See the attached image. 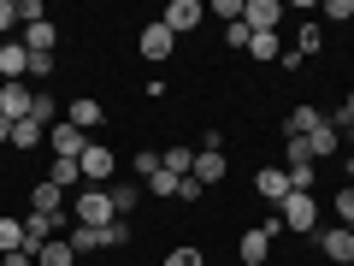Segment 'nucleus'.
<instances>
[{
	"label": "nucleus",
	"mask_w": 354,
	"mask_h": 266,
	"mask_svg": "<svg viewBox=\"0 0 354 266\" xmlns=\"http://www.w3.org/2000/svg\"><path fill=\"white\" fill-rule=\"evenodd\" d=\"M30 260H36L30 249H12V254H0V266H30Z\"/></svg>",
	"instance_id": "obj_40"
},
{
	"label": "nucleus",
	"mask_w": 354,
	"mask_h": 266,
	"mask_svg": "<svg viewBox=\"0 0 354 266\" xmlns=\"http://www.w3.org/2000/svg\"><path fill=\"white\" fill-rule=\"evenodd\" d=\"M71 254H95V249H106V231L101 225H71Z\"/></svg>",
	"instance_id": "obj_15"
},
{
	"label": "nucleus",
	"mask_w": 354,
	"mask_h": 266,
	"mask_svg": "<svg viewBox=\"0 0 354 266\" xmlns=\"http://www.w3.org/2000/svg\"><path fill=\"white\" fill-rule=\"evenodd\" d=\"M24 249V219H0V254Z\"/></svg>",
	"instance_id": "obj_23"
},
{
	"label": "nucleus",
	"mask_w": 354,
	"mask_h": 266,
	"mask_svg": "<svg viewBox=\"0 0 354 266\" xmlns=\"http://www.w3.org/2000/svg\"><path fill=\"white\" fill-rule=\"evenodd\" d=\"M36 142H48V130H41L36 118H24V125H12V148H36Z\"/></svg>",
	"instance_id": "obj_22"
},
{
	"label": "nucleus",
	"mask_w": 354,
	"mask_h": 266,
	"mask_svg": "<svg viewBox=\"0 0 354 266\" xmlns=\"http://www.w3.org/2000/svg\"><path fill=\"white\" fill-rule=\"evenodd\" d=\"M177 184H183V177H171V172H165V166H160V172L148 177V190L160 195V202H171V195H177Z\"/></svg>",
	"instance_id": "obj_27"
},
{
	"label": "nucleus",
	"mask_w": 354,
	"mask_h": 266,
	"mask_svg": "<svg viewBox=\"0 0 354 266\" xmlns=\"http://www.w3.org/2000/svg\"><path fill=\"white\" fill-rule=\"evenodd\" d=\"M195 184H201V190H213V184H218V177H225V154H218V148H201V154H195Z\"/></svg>",
	"instance_id": "obj_12"
},
{
	"label": "nucleus",
	"mask_w": 354,
	"mask_h": 266,
	"mask_svg": "<svg viewBox=\"0 0 354 266\" xmlns=\"http://www.w3.org/2000/svg\"><path fill=\"white\" fill-rule=\"evenodd\" d=\"M330 207H337V225H348V231H354V184H342Z\"/></svg>",
	"instance_id": "obj_24"
},
{
	"label": "nucleus",
	"mask_w": 354,
	"mask_h": 266,
	"mask_svg": "<svg viewBox=\"0 0 354 266\" xmlns=\"http://www.w3.org/2000/svg\"><path fill=\"white\" fill-rule=\"evenodd\" d=\"M319 249H325V260L348 266V260H354V231H348V225H330L325 237H319Z\"/></svg>",
	"instance_id": "obj_10"
},
{
	"label": "nucleus",
	"mask_w": 354,
	"mask_h": 266,
	"mask_svg": "<svg viewBox=\"0 0 354 266\" xmlns=\"http://www.w3.org/2000/svg\"><path fill=\"white\" fill-rule=\"evenodd\" d=\"M307 148H313V160H330V154L342 148V130L330 125V118H319V130H313V136H307Z\"/></svg>",
	"instance_id": "obj_13"
},
{
	"label": "nucleus",
	"mask_w": 354,
	"mask_h": 266,
	"mask_svg": "<svg viewBox=\"0 0 354 266\" xmlns=\"http://www.w3.org/2000/svg\"><path fill=\"white\" fill-rule=\"evenodd\" d=\"M283 172H290V190L313 195V160H301V166H283Z\"/></svg>",
	"instance_id": "obj_26"
},
{
	"label": "nucleus",
	"mask_w": 354,
	"mask_h": 266,
	"mask_svg": "<svg viewBox=\"0 0 354 266\" xmlns=\"http://www.w3.org/2000/svg\"><path fill=\"white\" fill-rule=\"evenodd\" d=\"M30 107H36V89L30 83H0V118H12V125H24Z\"/></svg>",
	"instance_id": "obj_3"
},
{
	"label": "nucleus",
	"mask_w": 354,
	"mask_h": 266,
	"mask_svg": "<svg viewBox=\"0 0 354 266\" xmlns=\"http://www.w3.org/2000/svg\"><path fill=\"white\" fill-rule=\"evenodd\" d=\"M53 42H59V30L41 18V24H24V48L30 53H53Z\"/></svg>",
	"instance_id": "obj_17"
},
{
	"label": "nucleus",
	"mask_w": 354,
	"mask_h": 266,
	"mask_svg": "<svg viewBox=\"0 0 354 266\" xmlns=\"http://www.w3.org/2000/svg\"><path fill=\"white\" fill-rule=\"evenodd\" d=\"M225 42H230V48H248L254 30H248V24H225Z\"/></svg>",
	"instance_id": "obj_35"
},
{
	"label": "nucleus",
	"mask_w": 354,
	"mask_h": 266,
	"mask_svg": "<svg viewBox=\"0 0 354 266\" xmlns=\"http://www.w3.org/2000/svg\"><path fill=\"white\" fill-rule=\"evenodd\" d=\"M77 166H83V184H95V190H101L106 177H113L118 154H113V148H101V142H88V148H83V160H77Z\"/></svg>",
	"instance_id": "obj_4"
},
{
	"label": "nucleus",
	"mask_w": 354,
	"mask_h": 266,
	"mask_svg": "<svg viewBox=\"0 0 354 266\" xmlns=\"http://www.w3.org/2000/svg\"><path fill=\"white\" fill-rule=\"evenodd\" d=\"M201 18H207V6H201V0H171V6H165V18H160V24L171 30V36H183V30H195V24H201Z\"/></svg>",
	"instance_id": "obj_5"
},
{
	"label": "nucleus",
	"mask_w": 354,
	"mask_h": 266,
	"mask_svg": "<svg viewBox=\"0 0 354 266\" xmlns=\"http://www.w3.org/2000/svg\"><path fill=\"white\" fill-rule=\"evenodd\" d=\"M207 12H213V18H225V24H242V12H248V0H213Z\"/></svg>",
	"instance_id": "obj_25"
},
{
	"label": "nucleus",
	"mask_w": 354,
	"mask_h": 266,
	"mask_svg": "<svg viewBox=\"0 0 354 266\" xmlns=\"http://www.w3.org/2000/svg\"><path fill=\"white\" fill-rule=\"evenodd\" d=\"M36 266H77V254H71V242H65V237H53V242H41Z\"/></svg>",
	"instance_id": "obj_20"
},
{
	"label": "nucleus",
	"mask_w": 354,
	"mask_h": 266,
	"mask_svg": "<svg viewBox=\"0 0 354 266\" xmlns=\"http://www.w3.org/2000/svg\"><path fill=\"white\" fill-rule=\"evenodd\" d=\"M278 18H283V6H278V0H248L242 24H248L254 36H272V30H278Z\"/></svg>",
	"instance_id": "obj_7"
},
{
	"label": "nucleus",
	"mask_w": 354,
	"mask_h": 266,
	"mask_svg": "<svg viewBox=\"0 0 354 266\" xmlns=\"http://www.w3.org/2000/svg\"><path fill=\"white\" fill-rule=\"evenodd\" d=\"M53 113H59V107H53V95H41V89H36V107H30V118L48 130V118H53Z\"/></svg>",
	"instance_id": "obj_29"
},
{
	"label": "nucleus",
	"mask_w": 354,
	"mask_h": 266,
	"mask_svg": "<svg viewBox=\"0 0 354 266\" xmlns=\"http://www.w3.org/2000/svg\"><path fill=\"white\" fill-rule=\"evenodd\" d=\"M71 219H77V225H113V195H106V190H95V184H83V195H77V202H71Z\"/></svg>",
	"instance_id": "obj_1"
},
{
	"label": "nucleus",
	"mask_w": 354,
	"mask_h": 266,
	"mask_svg": "<svg viewBox=\"0 0 354 266\" xmlns=\"http://www.w3.org/2000/svg\"><path fill=\"white\" fill-rule=\"evenodd\" d=\"M48 184H53V190H77V184H83V166H77V160H53L48 166Z\"/></svg>",
	"instance_id": "obj_18"
},
{
	"label": "nucleus",
	"mask_w": 354,
	"mask_h": 266,
	"mask_svg": "<svg viewBox=\"0 0 354 266\" xmlns=\"http://www.w3.org/2000/svg\"><path fill=\"white\" fill-rule=\"evenodd\" d=\"M48 148H53V160H83L88 142H83V130H77V125H53L48 130Z\"/></svg>",
	"instance_id": "obj_6"
},
{
	"label": "nucleus",
	"mask_w": 354,
	"mask_h": 266,
	"mask_svg": "<svg viewBox=\"0 0 354 266\" xmlns=\"http://www.w3.org/2000/svg\"><path fill=\"white\" fill-rule=\"evenodd\" d=\"M254 190H260L272 207H283V195H290V172H283V166H266V172L254 177Z\"/></svg>",
	"instance_id": "obj_11"
},
{
	"label": "nucleus",
	"mask_w": 354,
	"mask_h": 266,
	"mask_svg": "<svg viewBox=\"0 0 354 266\" xmlns=\"http://www.w3.org/2000/svg\"><path fill=\"white\" fill-rule=\"evenodd\" d=\"M53 71H59L53 53H30V77H36V83H41V77H53Z\"/></svg>",
	"instance_id": "obj_32"
},
{
	"label": "nucleus",
	"mask_w": 354,
	"mask_h": 266,
	"mask_svg": "<svg viewBox=\"0 0 354 266\" xmlns=\"http://www.w3.org/2000/svg\"><path fill=\"white\" fill-rule=\"evenodd\" d=\"M348 177H354V160H348Z\"/></svg>",
	"instance_id": "obj_42"
},
{
	"label": "nucleus",
	"mask_w": 354,
	"mask_h": 266,
	"mask_svg": "<svg viewBox=\"0 0 354 266\" xmlns=\"http://www.w3.org/2000/svg\"><path fill=\"white\" fill-rule=\"evenodd\" d=\"M201 195H207V190L195 184V177H183V184H177V202H201Z\"/></svg>",
	"instance_id": "obj_38"
},
{
	"label": "nucleus",
	"mask_w": 354,
	"mask_h": 266,
	"mask_svg": "<svg viewBox=\"0 0 354 266\" xmlns=\"http://www.w3.org/2000/svg\"><path fill=\"white\" fill-rule=\"evenodd\" d=\"M160 166H165L171 177H189V172H195V148H171V154H160Z\"/></svg>",
	"instance_id": "obj_21"
},
{
	"label": "nucleus",
	"mask_w": 354,
	"mask_h": 266,
	"mask_svg": "<svg viewBox=\"0 0 354 266\" xmlns=\"http://www.w3.org/2000/svg\"><path fill=\"white\" fill-rule=\"evenodd\" d=\"M319 118H325L319 107H295V113L283 118V130H290V136H313V130H319Z\"/></svg>",
	"instance_id": "obj_19"
},
{
	"label": "nucleus",
	"mask_w": 354,
	"mask_h": 266,
	"mask_svg": "<svg viewBox=\"0 0 354 266\" xmlns=\"http://www.w3.org/2000/svg\"><path fill=\"white\" fill-rule=\"evenodd\" d=\"M165 266H201V249H171V254H165Z\"/></svg>",
	"instance_id": "obj_34"
},
{
	"label": "nucleus",
	"mask_w": 354,
	"mask_h": 266,
	"mask_svg": "<svg viewBox=\"0 0 354 266\" xmlns=\"http://www.w3.org/2000/svg\"><path fill=\"white\" fill-rule=\"evenodd\" d=\"M171 30H165V24H148V30H142V36H136V48H142V60H153V65H160V60H171Z\"/></svg>",
	"instance_id": "obj_9"
},
{
	"label": "nucleus",
	"mask_w": 354,
	"mask_h": 266,
	"mask_svg": "<svg viewBox=\"0 0 354 266\" xmlns=\"http://www.w3.org/2000/svg\"><path fill=\"white\" fill-rule=\"evenodd\" d=\"M248 53H254V60H278V36H254Z\"/></svg>",
	"instance_id": "obj_30"
},
{
	"label": "nucleus",
	"mask_w": 354,
	"mask_h": 266,
	"mask_svg": "<svg viewBox=\"0 0 354 266\" xmlns=\"http://www.w3.org/2000/svg\"><path fill=\"white\" fill-rule=\"evenodd\" d=\"M130 242V219H113V225H106V249H124Z\"/></svg>",
	"instance_id": "obj_33"
},
{
	"label": "nucleus",
	"mask_w": 354,
	"mask_h": 266,
	"mask_svg": "<svg viewBox=\"0 0 354 266\" xmlns=\"http://www.w3.org/2000/svg\"><path fill=\"white\" fill-rule=\"evenodd\" d=\"M30 213H65V190H53L48 177H41L36 190H30Z\"/></svg>",
	"instance_id": "obj_14"
},
{
	"label": "nucleus",
	"mask_w": 354,
	"mask_h": 266,
	"mask_svg": "<svg viewBox=\"0 0 354 266\" xmlns=\"http://www.w3.org/2000/svg\"><path fill=\"white\" fill-rule=\"evenodd\" d=\"M307 53H319V24H307V30H301V60H307Z\"/></svg>",
	"instance_id": "obj_39"
},
{
	"label": "nucleus",
	"mask_w": 354,
	"mask_h": 266,
	"mask_svg": "<svg viewBox=\"0 0 354 266\" xmlns=\"http://www.w3.org/2000/svg\"><path fill=\"white\" fill-rule=\"evenodd\" d=\"M0 77L6 83H24L30 77V48L24 42H0Z\"/></svg>",
	"instance_id": "obj_8"
},
{
	"label": "nucleus",
	"mask_w": 354,
	"mask_h": 266,
	"mask_svg": "<svg viewBox=\"0 0 354 266\" xmlns=\"http://www.w3.org/2000/svg\"><path fill=\"white\" fill-rule=\"evenodd\" d=\"M130 172H136V177H142V184H148V177H153V172H160V154H136V160H130Z\"/></svg>",
	"instance_id": "obj_31"
},
{
	"label": "nucleus",
	"mask_w": 354,
	"mask_h": 266,
	"mask_svg": "<svg viewBox=\"0 0 354 266\" xmlns=\"http://www.w3.org/2000/svg\"><path fill=\"white\" fill-rule=\"evenodd\" d=\"M106 195H113V213H118V219H124L130 207H136V184H113Z\"/></svg>",
	"instance_id": "obj_28"
},
{
	"label": "nucleus",
	"mask_w": 354,
	"mask_h": 266,
	"mask_svg": "<svg viewBox=\"0 0 354 266\" xmlns=\"http://www.w3.org/2000/svg\"><path fill=\"white\" fill-rule=\"evenodd\" d=\"M101 101H88V95H83V101H77L71 107V113H65V125H77V130H83V136H88V130H95V125H101Z\"/></svg>",
	"instance_id": "obj_16"
},
{
	"label": "nucleus",
	"mask_w": 354,
	"mask_h": 266,
	"mask_svg": "<svg viewBox=\"0 0 354 266\" xmlns=\"http://www.w3.org/2000/svg\"><path fill=\"white\" fill-rule=\"evenodd\" d=\"M12 24H24V18H18V0H0V36H6Z\"/></svg>",
	"instance_id": "obj_36"
},
{
	"label": "nucleus",
	"mask_w": 354,
	"mask_h": 266,
	"mask_svg": "<svg viewBox=\"0 0 354 266\" xmlns=\"http://www.w3.org/2000/svg\"><path fill=\"white\" fill-rule=\"evenodd\" d=\"M278 219H283V231L313 237V231H319V202H313V195H301V190H290V195H283V207H278Z\"/></svg>",
	"instance_id": "obj_2"
},
{
	"label": "nucleus",
	"mask_w": 354,
	"mask_h": 266,
	"mask_svg": "<svg viewBox=\"0 0 354 266\" xmlns=\"http://www.w3.org/2000/svg\"><path fill=\"white\" fill-rule=\"evenodd\" d=\"M0 142H12V118H0Z\"/></svg>",
	"instance_id": "obj_41"
},
{
	"label": "nucleus",
	"mask_w": 354,
	"mask_h": 266,
	"mask_svg": "<svg viewBox=\"0 0 354 266\" xmlns=\"http://www.w3.org/2000/svg\"><path fill=\"white\" fill-rule=\"evenodd\" d=\"M325 18H330V24H342V18H354V0H330V6H325Z\"/></svg>",
	"instance_id": "obj_37"
}]
</instances>
